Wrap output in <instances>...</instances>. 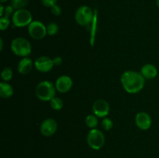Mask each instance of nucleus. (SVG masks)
Here are the masks:
<instances>
[{"label": "nucleus", "instance_id": "nucleus-1", "mask_svg": "<svg viewBox=\"0 0 159 158\" xmlns=\"http://www.w3.org/2000/svg\"><path fill=\"white\" fill-rule=\"evenodd\" d=\"M120 81L123 88L127 93L136 94L143 89L145 78L143 77L141 72L127 71L121 75Z\"/></svg>", "mask_w": 159, "mask_h": 158}, {"label": "nucleus", "instance_id": "nucleus-2", "mask_svg": "<svg viewBox=\"0 0 159 158\" xmlns=\"http://www.w3.org/2000/svg\"><path fill=\"white\" fill-rule=\"evenodd\" d=\"M56 90L55 85H53V83L48 81H43L37 85L35 93L40 100L48 102L55 97Z\"/></svg>", "mask_w": 159, "mask_h": 158}, {"label": "nucleus", "instance_id": "nucleus-3", "mask_svg": "<svg viewBox=\"0 0 159 158\" xmlns=\"http://www.w3.org/2000/svg\"><path fill=\"white\" fill-rule=\"evenodd\" d=\"M11 50L16 56L26 57L30 54L32 46L28 40L23 37H17L11 43Z\"/></svg>", "mask_w": 159, "mask_h": 158}, {"label": "nucleus", "instance_id": "nucleus-4", "mask_svg": "<svg viewBox=\"0 0 159 158\" xmlns=\"http://www.w3.org/2000/svg\"><path fill=\"white\" fill-rule=\"evenodd\" d=\"M94 14V12L91 8L87 6H82L76 10L75 19L79 25L86 26L93 23Z\"/></svg>", "mask_w": 159, "mask_h": 158}, {"label": "nucleus", "instance_id": "nucleus-5", "mask_svg": "<svg viewBox=\"0 0 159 158\" xmlns=\"http://www.w3.org/2000/svg\"><path fill=\"white\" fill-rule=\"evenodd\" d=\"M32 14L27 9H22L16 10L12 15V23L16 27H24L32 23Z\"/></svg>", "mask_w": 159, "mask_h": 158}, {"label": "nucleus", "instance_id": "nucleus-6", "mask_svg": "<svg viewBox=\"0 0 159 158\" xmlns=\"http://www.w3.org/2000/svg\"><path fill=\"white\" fill-rule=\"evenodd\" d=\"M87 143L93 150H100L105 143L104 134L97 129H92L87 135Z\"/></svg>", "mask_w": 159, "mask_h": 158}, {"label": "nucleus", "instance_id": "nucleus-7", "mask_svg": "<svg viewBox=\"0 0 159 158\" xmlns=\"http://www.w3.org/2000/svg\"><path fill=\"white\" fill-rule=\"evenodd\" d=\"M28 32L30 36L35 40H41L46 37L47 26L40 21H33L28 26Z\"/></svg>", "mask_w": 159, "mask_h": 158}, {"label": "nucleus", "instance_id": "nucleus-8", "mask_svg": "<svg viewBox=\"0 0 159 158\" xmlns=\"http://www.w3.org/2000/svg\"><path fill=\"white\" fill-rule=\"evenodd\" d=\"M34 66L36 69L42 73L49 72L54 68V64L52 59L46 56H41L38 57L34 62Z\"/></svg>", "mask_w": 159, "mask_h": 158}, {"label": "nucleus", "instance_id": "nucleus-9", "mask_svg": "<svg viewBox=\"0 0 159 158\" xmlns=\"http://www.w3.org/2000/svg\"><path fill=\"white\" fill-rule=\"evenodd\" d=\"M40 133L43 136L49 137L53 136L57 129V123L54 119H47L42 122L40 125Z\"/></svg>", "mask_w": 159, "mask_h": 158}, {"label": "nucleus", "instance_id": "nucleus-10", "mask_svg": "<svg viewBox=\"0 0 159 158\" xmlns=\"http://www.w3.org/2000/svg\"><path fill=\"white\" fill-rule=\"evenodd\" d=\"M93 110L97 117L105 118L110 112V105L104 99H98L93 104Z\"/></svg>", "mask_w": 159, "mask_h": 158}, {"label": "nucleus", "instance_id": "nucleus-11", "mask_svg": "<svg viewBox=\"0 0 159 158\" xmlns=\"http://www.w3.org/2000/svg\"><path fill=\"white\" fill-rule=\"evenodd\" d=\"M135 123L140 129L148 130L152 126V118L147 112H141L135 117Z\"/></svg>", "mask_w": 159, "mask_h": 158}, {"label": "nucleus", "instance_id": "nucleus-12", "mask_svg": "<svg viewBox=\"0 0 159 158\" xmlns=\"http://www.w3.org/2000/svg\"><path fill=\"white\" fill-rule=\"evenodd\" d=\"M72 84L73 82L71 77L67 75H62L56 81V89L60 93H66L71 90Z\"/></svg>", "mask_w": 159, "mask_h": 158}, {"label": "nucleus", "instance_id": "nucleus-13", "mask_svg": "<svg viewBox=\"0 0 159 158\" xmlns=\"http://www.w3.org/2000/svg\"><path fill=\"white\" fill-rule=\"evenodd\" d=\"M141 73L143 75V77L145 79L152 80L156 77L158 75V69L156 67L152 64H147L144 65L141 70Z\"/></svg>", "mask_w": 159, "mask_h": 158}, {"label": "nucleus", "instance_id": "nucleus-14", "mask_svg": "<svg viewBox=\"0 0 159 158\" xmlns=\"http://www.w3.org/2000/svg\"><path fill=\"white\" fill-rule=\"evenodd\" d=\"M33 68V61L29 57H23L17 65V70L21 74H26Z\"/></svg>", "mask_w": 159, "mask_h": 158}, {"label": "nucleus", "instance_id": "nucleus-15", "mask_svg": "<svg viewBox=\"0 0 159 158\" xmlns=\"http://www.w3.org/2000/svg\"><path fill=\"white\" fill-rule=\"evenodd\" d=\"M13 94V88L7 82L0 83V96L3 99H8Z\"/></svg>", "mask_w": 159, "mask_h": 158}, {"label": "nucleus", "instance_id": "nucleus-16", "mask_svg": "<svg viewBox=\"0 0 159 158\" xmlns=\"http://www.w3.org/2000/svg\"><path fill=\"white\" fill-rule=\"evenodd\" d=\"M98 117L96 115H89L85 118V124L91 129H95L98 125Z\"/></svg>", "mask_w": 159, "mask_h": 158}, {"label": "nucleus", "instance_id": "nucleus-17", "mask_svg": "<svg viewBox=\"0 0 159 158\" xmlns=\"http://www.w3.org/2000/svg\"><path fill=\"white\" fill-rule=\"evenodd\" d=\"M27 4L28 0H11V6L16 10L24 9Z\"/></svg>", "mask_w": 159, "mask_h": 158}, {"label": "nucleus", "instance_id": "nucleus-18", "mask_svg": "<svg viewBox=\"0 0 159 158\" xmlns=\"http://www.w3.org/2000/svg\"><path fill=\"white\" fill-rule=\"evenodd\" d=\"M12 75H13V74H12V70L10 68H9V67L5 68L1 73V77L3 80V81L5 82H7L9 81H10L12 79Z\"/></svg>", "mask_w": 159, "mask_h": 158}, {"label": "nucleus", "instance_id": "nucleus-19", "mask_svg": "<svg viewBox=\"0 0 159 158\" xmlns=\"http://www.w3.org/2000/svg\"><path fill=\"white\" fill-rule=\"evenodd\" d=\"M51 107L54 110H61L63 108V101L60 98L54 97L50 101Z\"/></svg>", "mask_w": 159, "mask_h": 158}, {"label": "nucleus", "instance_id": "nucleus-20", "mask_svg": "<svg viewBox=\"0 0 159 158\" xmlns=\"http://www.w3.org/2000/svg\"><path fill=\"white\" fill-rule=\"evenodd\" d=\"M59 30V27L57 26V23H50L47 26V33L48 35L54 36L57 33Z\"/></svg>", "mask_w": 159, "mask_h": 158}, {"label": "nucleus", "instance_id": "nucleus-21", "mask_svg": "<svg viewBox=\"0 0 159 158\" xmlns=\"http://www.w3.org/2000/svg\"><path fill=\"white\" fill-rule=\"evenodd\" d=\"M102 126L107 131L111 129L113 126V122L112 121V119H110V118L105 117L102 121Z\"/></svg>", "mask_w": 159, "mask_h": 158}, {"label": "nucleus", "instance_id": "nucleus-22", "mask_svg": "<svg viewBox=\"0 0 159 158\" xmlns=\"http://www.w3.org/2000/svg\"><path fill=\"white\" fill-rule=\"evenodd\" d=\"M9 24H10V20H9V17H1V19H0V29L2 31L6 30L9 27Z\"/></svg>", "mask_w": 159, "mask_h": 158}, {"label": "nucleus", "instance_id": "nucleus-23", "mask_svg": "<svg viewBox=\"0 0 159 158\" xmlns=\"http://www.w3.org/2000/svg\"><path fill=\"white\" fill-rule=\"evenodd\" d=\"M51 12H52L53 15H60L61 14V8L60 6H58V5H54V6H52V7L51 8Z\"/></svg>", "mask_w": 159, "mask_h": 158}, {"label": "nucleus", "instance_id": "nucleus-24", "mask_svg": "<svg viewBox=\"0 0 159 158\" xmlns=\"http://www.w3.org/2000/svg\"><path fill=\"white\" fill-rule=\"evenodd\" d=\"M40 1H41V3L43 4V6H44L45 7L51 8L54 5L57 4V0H40Z\"/></svg>", "mask_w": 159, "mask_h": 158}, {"label": "nucleus", "instance_id": "nucleus-25", "mask_svg": "<svg viewBox=\"0 0 159 158\" xmlns=\"http://www.w3.org/2000/svg\"><path fill=\"white\" fill-rule=\"evenodd\" d=\"M14 13V8L12 6H8L6 7H5V11H4V15L3 16L9 17L11 15H13Z\"/></svg>", "mask_w": 159, "mask_h": 158}, {"label": "nucleus", "instance_id": "nucleus-26", "mask_svg": "<svg viewBox=\"0 0 159 158\" xmlns=\"http://www.w3.org/2000/svg\"><path fill=\"white\" fill-rule=\"evenodd\" d=\"M53 61H54V65H56V66H59V65L61 64L63 60H62V58L61 57H56L53 59Z\"/></svg>", "mask_w": 159, "mask_h": 158}, {"label": "nucleus", "instance_id": "nucleus-27", "mask_svg": "<svg viewBox=\"0 0 159 158\" xmlns=\"http://www.w3.org/2000/svg\"><path fill=\"white\" fill-rule=\"evenodd\" d=\"M4 11L5 7L2 5H1V6H0V15H1V17H2L3 15H4Z\"/></svg>", "mask_w": 159, "mask_h": 158}, {"label": "nucleus", "instance_id": "nucleus-28", "mask_svg": "<svg viewBox=\"0 0 159 158\" xmlns=\"http://www.w3.org/2000/svg\"><path fill=\"white\" fill-rule=\"evenodd\" d=\"M0 44H1V46H0V50H2L3 49V41L2 39H0Z\"/></svg>", "mask_w": 159, "mask_h": 158}, {"label": "nucleus", "instance_id": "nucleus-29", "mask_svg": "<svg viewBox=\"0 0 159 158\" xmlns=\"http://www.w3.org/2000/svg\"><path fill=\"white\" fill-rule=\"evenodd\" d=\"M156 5L158 6V8L159 9V0H156Z\"/></svg>", "mask_w": 159, "mask_h": 158}, {"label": "nucleus", "instance_id": "nucleus-30", "mask_svg": "<svg viewBox=\"0 0 159 158\" xmlns=\"http://www.w3.org/2000/svg\"><path fill=\"white\" fill-rule=\"evenodd\" d=\"M8 0H0V2H1V3H4L6 2H7Z\"/></svg>", "mask_w": 159, "mask_h": 158}]
</instances>
